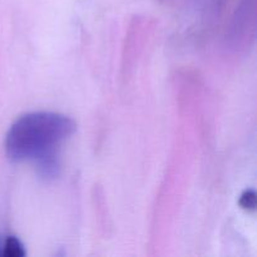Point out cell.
Returning <instances> with one entry per match:
<instances>
[{
    "instance_id": "cell-4",
    "label": "cell",
    "mask_w": 257,
    "mask_h": 257,
    "mask_svg": "<svg viewBox=\"0 0 257 257\" xmlns=\"http://www.w3.org/2000/svg\"><path fill=\"white\" fill-rule=\"evenodd\" d=\"M0 248H2V247H0ZM0 252H2V250H0Z\"/></svg>"
},
{
    "instance_id": "cell-3",
    "label": "cell",
    "mask_w": 257,
    "mask_h": 257,
    "mask_svg": "<svg viewBox=\"0 0 257 257\" xmlns=\"http://www.w3.org/2000/svg\"><path fill=\"white\" fill-rule=\"evenodd\" d=\"M238 203H240L241 208H243V210L250 211V212L255 211V208H256V193H255V191H252V190L245 191V192L241 195Z\"/></svg>"
},
{
    "instance_id": "cell-1",
    "label": "cell",
    "mask_w": 257,
    "mask_h": 257,
    "mask_svg": "<svg viewBox=\"0 0 257 257\" xmlns=\"http://www.w3.org/2000/svg\"><path fill=\"white\" fill-rule=\"evenodd\" d=\"M75 131V120L62 113H27L10 125L5 137V153L13 162L33 161L42 177L55 178L60 168L58 148Z\"/></svg>"
},
{
    "instance_id": "cell-2",
    "label": "cell",
    "mask_w": 257,
    "mask_h": 257,
    "mask_svg": "<svg viewBox=\"0 0 257 257\" xmlns=\"http://www.w3.org/2000/svg\"><path fill=\"white\" fill-rule=\"evenodd\" d=\"M2 248L3 250L0 252V255L5 257H24L27 255L24 245L20 242L19 238L14 237V236H9L5 240L4 246Z\"/></svg>"
}]
</instances>
